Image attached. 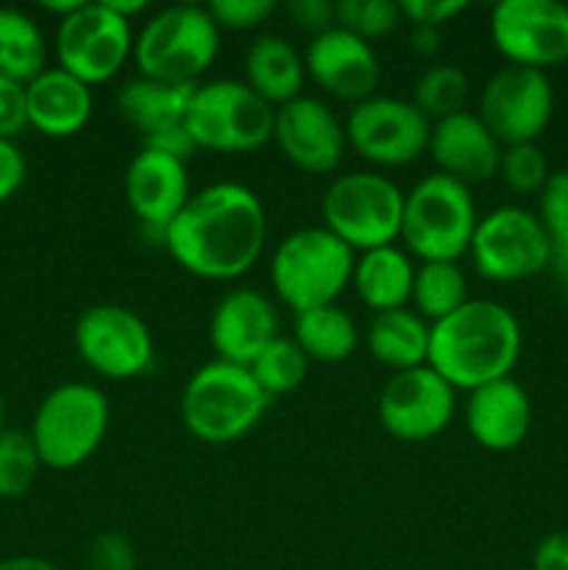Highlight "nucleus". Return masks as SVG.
<instances>
[{
	"mask_svg": "<svg viewBox=\"0 0 568 570\" xmlns=\"http://www.w3.org/2000/svg\"><path fill=\"white\" fill-rule=\"evenodd\" d=\"M267 212L259 195L237 181H215L189 195L161 234V245L184 273L204 282H234L259 262Z\"/></svg>",
	"mask_w": 568,
	"mask_h": 570,
	"instance_id": "f257e3e1",
	"label": "nucleus"
},
{
	"mask_svg": "<svg viewBox=\"0 0 568 570\" xmlns=\"http://www.w3.org/2000/svg\"><path fill=\"white\" fill-rule=\"evenodd\" d=\"M521 348V323L510 306L490 298H468L449 317L432 323L427 365L454 390L471 393L510 379Z\"/></svg>",
	"mask_w": 568,
	"mask_h": 570,
	"instance_id": "f03ea898",
	"label": "nucleus"
},
{
	"mask_svg": "<svg viewBox=\"0 0 568 570\" xmlns=\"http://www.w3.org/2000/svg\"><path fill=\"white\" fill-rule=\"evenodd\" d=\"M271 399L248 367L212 360L187 379L182 393V423L206 445H228L254 432Z\"/></svg>",
	"mask_w": 568,
	"mask_h": 570,
	"instance_id": "7ed1b4c3",
	"label": "nucleus"
},
{
	"mask_svg": "<svg viewBox=\"0 0 568 570\" xmlns=\"http://www.w3.org/2000/svg\"><path fill=\"white\" fill-rule=\"evenodd\" d=\"M356 254L323 226L287 234L273 248L271 287L293 315L337 304L351 287Z\"/></svg>",
	"mask_w": 568,
	"mask_h": 570,
	"instance_id": "20e7f679",
	"label": "nucleus"
},
{
	"mask_svg": "<svg viewBox=\"0 0 568 570\" xmlns=\"http://www.w3.org/2000/svg\"><path fill=\"white\" fill-rule=\"evenodd\" d=\"M221 53V28L206 6L176 3L150 14L134 33V65L143 78L198 83Z\"/></svg>",
	"mask_w": 568,
	"mask_h": 570,
	"instance_id": "39448f33",
	"label": "nucleus"
},
{
	"mask_svg": "<svg viewBox=\"0 0 568 570\" xmlns=\"http://www.w3.org/2000/svg\"><path fill=\"white\" fill-rule=\"evenodd\" d=\"M479 212L471 187L429 173L404 193L399 243L418 262H460L468 256Z\"/></svg>",
	"mask_w": 568,
	"mask_h": 570,
	"instance_id": "423d86ee",
	"label": "nucleus"
},
{
	"mask_svg": "<svg viewBox=\"0 0 568 570\" xmlns=\"http://www.w3.org/2000/svg\"><path fill=\"white\" fill-rule=\"evenodd\" d=\"M109 421L111 406L104 390L87 382H65L39 401L28 434L42 468L76 471L104 445Z\"/></svg>",
	"mask_w": 568,
	"mask_h": 570,
	"instance_id": "0eeeda50",
	"label": "nucleus"
},
{
	"mask_svg": "<svg viewBox=\"0 0 568 570\" xmlns=\"http://www.w3.org/2000/svg\"><path fill=\"white\" fill-rule=\"evenodd\" d=\"M404 217V189L376 170L343 173L321 198V226L354 254L395 245Z\"/></svg>",
	"mask_w": 568,
	"mask_h": 570,
	"instance_id": "6e6552de",
	"label": "nucleus"
},
{
	"mask_svg": "<svg viewBox=\"0 0 568 570\" xmlns=\"http://www.w3.org/2000/svg\"><path fill=\"white\" fill-rule=\"evenodd\" d=\"M273 109L237 78L198 83L187 111V134L195 148L212 154H254L273 142Z\"/></svg>",
	"mask_w": 568,
	"mask_h": 570,
	"instance_id": "1a4fd4ad",
	"label": "nucleus"
},
{
	"mask_svg": "<svg viewBox=\"0 0 568 570\" xmlns=\"http://www.w3.org/2000/svg\"><path fill=\"white\" fill-rule=\"evenodd\" d=\"M468 256L484 282L516 284L549 271L555 248L535 212L499 206L479 217Z\"/></svg>",
	"mask_w": 568,
	"mask_h": 570,
	"instance_id": "9d476101",
	"label": "nucleus"
},
{
	"mask_svg": "<svg viewBox=\"0 0 568 570\" xmlns=\"http://www.w3.org/2000/svg\"><path fill=\"white\" fill-rule=\"evenodd\" d=\"M72 343L84 365L111 382L137 379L154 365V334L123 304H92L76 317Z\"/></svg>",
	"mask_w": 568,
	"mask_h": 570,
	"instance_id": "9b49d317",
	"label": "nucleus"
},
{
	"mask_svg": "<svg viewBox=\"0 0 568 570\" xmlns=\"http://www.w3.org/2000/svg\"><path fill=\"white\" fill-rule=\"evenodd\" d=\"M56 61L78 81L98 87L111 81L134 56L131 22L109 9L104 0L84 3L56 28Z\"/></svg>",
	"mask_w": 568,
	"mask_h": 570,
	"instance_id": "f8f14e48",
	"label": "nucleus"
},
{
	"mask_svg": "<svg viewBox=\"0 0 568 570\" xmlns=\"http://www.w3.org/2000/svg\"><path fill=\"white\" fill-rule=\"evenodd\" d=\"M432 122L412 100L373 95L351 106L345 117V139L351 150L373 167H407L427 154Z\"/></svg>",
	"mask_w": 568,
	"mask_h": 570,
	"instance_id": "ddd939ff",
	"label": "nucleus"
},
{
	"mask_svg": "<svg viewBox=\"0 0 568 570\" xmlns=\"http://www.w3.org/2000/svg\"><path fill=\"white\" fill-rule=\"evenodd\" d=\"M490 39L510 65L546 72L568 61V6L560 0H499Z\"/></svg>",
	"mask_w": 568,
	"mask_h": 570,
	"instance_id": "4468645a",
	"label": "nucleus"
},
{
	"mask_svg": "<svg viewBox=\"0 0 568 570\" xmlns=\"http://www.w3.org/2000/svg\"><path fill=\"white\" fill-rule=\"evenodd\" d=\"M477 115L505 148L538 142L555 115L549 76L529 67H501L484 83Z\"/></svg>",
	"mask_w": 568,
	"mask_h": 570,
	"instance_id": "2eb2a0df",
	"label": "nucleus"
},
{
	"mask_svg": "<svg viewBox=\"0 0 568 570\" xmlns=\"http://www.w3.org/2000/svg\"><path fill=\"white\" fill-rule=\"evenodd\" d=\"M379 423L401 443H427L451 426L457 390L429 365L399 371L379 393Z\"/></svg>",
	"mask_w": 568,
	"mask_h": 570,
	"instance_id": "dca6fc26",
	"label": "nucleus"
},
{
	"mask_svg": "<svg viewBox=\"0 0 568 570\" xmlns=\"http://www.w3.org/2000/svg\"><path fill=\"white\" fill-rule=\"evenodd\" d=\"M273 145L298 170L329 176L343 161L349 139L345 122H340L326 100L301 95L273 115Z\"/></svg>",
	"mask_w": 568,
	"mask_h": 570,
	"instance_id": "f3484780",
	"label": "nucleus"
},
{
	"mask_svg": "<svg viewBox=\"0 0 568 570\" xmlns=\"http://www.w3.org/2000/svg\"><path fill=\"white\" fill-rule=\"evenodd\" d=\"M304 65L306 78H312L326 95L351 106L373 98L382 78L373 45L340 26L310 39Z\"/></svg>",
	"mask_w": 568,
	"mask_h": 570,
	"instance_id": "a211bd4d",
	"label": "nucleus"
},
{
	"mask_svg": "<svg viewBox=\"0 0 568 570\" xmlns=\"http://www.w3.org/2000/svg\"><path fill=\"white\" fill-rule=\"evenodd\" d=\"M123 193L139 226L145 232H154L161 243L165 228L176 220L193 195L187 161L173 159L159 150L139 148V154L126 167Z\"/></svg>",
	"mask_w": 568,
	"mask_h": 570,
	"instance_id": "6ab92c4d",
	"label": "nucleus"
},
{
	"mask_svg": "<svg viewBox=\"0 0 568 570\" xmlns=\"http://www.w3.org/2000/svg\"><path fill=\"white\" fill-rule=\"evenodd\" d=\"M278 309L254 287H239L223 295L209 317V343L217 360L248 367L278 337Z\"/></svg>",
	"mask_w": 568,
	"mask_h": 570,
	"instance_id": "aec40b11",
	"label": "nucleus"
},
{
	"mask_svg": "<svg viewBox=\"0 0 568 570\" xmlns=\"http://www.w3.org/2000/svg\"><path fill=\"white\" fill-rule=\"evenodd\" d=\"M427 154L438 173L473 187L499 176L505 145L488 131L477 111H460L432 122Z\"/></svg>",
	"mask_w": 568,
	"mask_h": 570,
	"instance_id": "412c9836",
	"label": "nucleus"
},
{
	"mask_svg": "<svg viewBox=\"0 0 568 570\" xmlns=\"http://www.w3.org/2000/svg\"><path fill=\"white\" fill-rule=\"evenodd\" d=\"M466 429L479 449L493 454L516 451L532 429V399L512 376L471 390Z\"/></svg>",
	"mask_w": 568,
	"mask_h": 570,
	"instance_id": "4be33fe9",
	"label": "nucleus"
},
{
	"mask_svg": "<svg viewBox=\"0 0 568 570\" xmlns=\"http://www.w3.org/2000/svg\"><path fill=\"white\" fill-rule=\"evenodd\" d=\"M28 128L48 139H67L89 126L95 111L92 87L78 81L59 65L39 72L26 83Z\"/></svg>",
	"mask_w": 568,
	"mask_h": 570,
	"instance_id": "5701e85b",
	"label": "nucleus"
},
{
	"mask_svg": "<svg viewBox=\"0 0 568 570\" xmlns=\"http://www.w3.org/2000/svg\"><path fill=\"white\" fill-rule=\"evenodd\" d=\"M243 81L273 109L304 95V53L282 33H262L245 50Z\"/></svg>",
	"mask_w": 568,
	"mask_h": 570,
	"instance_id": "b1692460",
	"label": "nucleus"
},
{
	"mask_svg": "<svg viewBox=\"0 0 568 570\" xmlns=\"http://www.w3.org/2000/svg\"><path fill=\"white\" fill-rule=\"evenodd\" d=\"M195 89L198 83H165L137 76L134 81L123 83L117 92V111L134 131H139L145 142L159 134L184 128Z\"/></svg>",
	"mask_w": 568,
	"mask_h": 570,
	"instance_id": "393cba45",
	"label": "nucleus"
},
{
	"mask_svg": "<svg viewBox=\"0 0 568 570\" xmlns=\"http://www.w3.org/2000/svg\"><path fill=\"white\" fill-rule=\"evenodd\" d=\"M415 267L418 265L412 262V256L399 245L365 250V254H356L351 287L373 315L404 309L412 298Z\"/></svg>",
	"mask_w": 568,
	"mask_h": 570,
	"instance_id": "a878e982",
	"label": "nucleus"
},
{
	"mask_svg": "<svg viewBox=\"0 0 568 570\" xmlns=\"http://www.w3.org/2000/svg\"><path fill=\"white\" fill-rule=\"evenodd\" d=\"M429 337H432V323L423 321L410 306L379 312L365 328V345L371 356L393 373L427 365Z\"/></svg>",
	"mask_w": 568,
	"mask_h": 570,
	"instance_id": "bb28decb",
	"label": "nucleus"
},
{
	"mask_svg": "<svg viewBox=\"0 0 568 570\" xmlns=\"http://www.w3.org/2000/svg\"><path fill=\"white\" fill-rule=\"evenodd\" d=\"M293 340L310 356V362L337 365V362H345L356 351L360 328H356L354 317L349 312L332 304L295 315Z\"/></svg>",
	"mask_w": 568,
	"mask_h": 570,
	"instance_id": "cd10ccee",
	"label": "nucleus"
},
{
	"mask_svg": "<svg viewBox=\"0 0 568 570\" xmlns=\"http://www.w3.org/2000/svg\"><path fill=\"white\" fill-rule=\"evenodd\" d=\"M48 70V39L31 14L0 6V76L28 83Z\"/></svg>",
	"mask_w": 568,
	"mask_h": 570,
	"instance_id": "c85d7f7f",
	"label": "nucleus"
},
{
	"mask_svg": "<svg viewBox=\"0 0 568 570\" xmlns=\"http://www.w3.org/2000/svg\"><path fill=\"white\" fill-rule=\"evenodd\" d=\"M468 301V278L460 262H421L412 282V309L427 323H438Z\"/></svg>",
	"mask_w": 568,
	"mask_h": 570,
	"instance_id": "c756f323",
	"label": "nucleus"
},
{
	"mask_svg": "<svg viewBox=\"0 0 568 570\" xmlns=\"http://www.w3.org/2000/svg\"><path fill=\"white\" fill-rule=\"evenodd\" d=\"M251 376L262 387L267 399H278V395H290L306 382L310 373V356L301 351V345L293 337L278 334L259 356L248 365Z\"/></svg>",
	"mask_w": 568,
	"mask_h": 570,
	"instance_id": "7c9ffc66",
	"label": "nucleus"
},
{
	"mask_svg": "<svg viewBox=\"0 0 568 570\" xmlns=\"http://www.w3.org/2000/svg\"><path fill=\"white\" fill-rule=\"evenodd\" d=\"M468 92H471V81L460 67L432 65L418 76L412 87V104L429 122H438L466 111Z\"/></svg>",
	"mask_w": 568,
	"mask_h": 570,
	"instance_id": "2f4dec72",
	"label": "nucleus"
},
{
	"mask_svg": "<svg viewBox=\"0 0 568 570\" xmlns=\"http://www.w3.org/2000/svg\"><path fill=\"white\" fill-rule=\"evenodd\" d=\"M42 460H39L33 440L20 429L0 432V499L17 501L33 488Z\"/></svg>",
	"mask_w": 568,
	"mask_h": 570,
	"instance_id": "473e14b6",
	"label": "nucleus"
},
{
	"mask_svg": "<svg viewBox=\"0 0 568 570\" xmlns=\"http://www.w3.org/2000/svg\"><path fill=\"white\" fill-rule=\"evenodd\" d=\"M538 220L551 239V267H557L560 276L568 273V170L551 173L546 187L538 195Z\"/></svg>",
	"mask_w": 568,
	"mask_h": 570,
	"instance_id": "72a5a7b5",
	"label": "nucleus"
},
{
	"mask_svg": "<svg viewBox=\"0 0 568 570\" xmlns=\"http://www.w3.org/2000/svg\"><path fill=\"white\" fill-rule=\"evenodd\" d=\"M401 20L404 17L393 0H340L334 3V26L356 33L365 42L393 33Z\"/></svg>",
	"mask_w": 568,
	"mask_h": 570,
	"instance_id": "f704fd0d",
	"label": "nucleus"
},
{
	"mask_svg": "<svg viewBox=\"0 0 568 570\" xmlns=\"http://www.w3.org/2000/svg\"><path fill=\"white\" fill-rule=\"evenodd\" d=\"M499 176L516 195H540V189L549 181L551 170L549 161H546V154L538 148V142H529L505 148Z\"/></svg>",
	"mask_w": 568,
	"mask_h": 570,
	"instance_id": "c9c22d12",
	"label": "nucleus"
},
{
	"mask_svg": "<svg viewBox=\"0 0 568 570\" xmlns=\"http://www.w3.org/2000/svg\"><path fill=\"white\" fill-rule=\"evenodd\" d=\"M273 0H212L206 11L221 31H254L276 14Z\"/></svg>",
	"mask_w": 568,
	"mask_h": 570,
	"instance_id": "e433bc0d",
	"label": "nucleus"
},
{
	"mask_svg": "<svg viewBox=\"0 0 568 570\" xmlns=\"http://www.w3.org/2000/svg\"><path fill=\"white\" fill-rule=\"evenodd\" d=\"M87 566L89 570H137V554L120 532H104L89 540Z\"/></svg>",
	"mask_w": 568,
	"mask_h": 570,
	"instance_id": "4c0bfd02",
	"label": "nucleus"
},
{
	"mask_svg": "<svg viewBox=\"0 0 568 570\" xmlns=\"http://www.w3.org/2000/svg\"><path fill=\"white\" fill-rule=\"evenodd\" d=\"M22 131H28L26 83L0 76V139L17 142Z\"/></svg>",
	"mask_w": 568,
	"mask_h": 570,
	"instance_id": "58836bf2",
	"label": "nucleus"
},
{
	"mask_svg": "<svg viewBox=\"0 0 568 570\" xmlns=\"http://www.w3.org/2000/svg\"><path fill=\"white\" fill-rule=\"evenodd\" d=\"M401 17L407 22L415 26H429V28H443L445 22L454 20L457 14L468 9L466 0H401L399 3Z\"/></svg>",
	"mask_w": 568,
	"mask_h": 570,
	"instance_id": "ea45409f",
	"label": "nucleus"
},
{
	"mask_svg": "<svg viewBox=\"0 0 568 570\" xmlns=\"http://www.w3.org/2000/svg\"><path fill=\"white\" fill-rule=\"evenodd\" d=\"M284 14L298 31L312 33V37L334 28V3L329 0H290L284 6Z\"/></svg>",
	"mask_w": 568,
	"mask_h": 570,
	"instance_id": "a19ab883",
	"label": "nucleus"
},
{
	"mask_svg": "<svg viewBox=\"0 0 568 570\" xmlns=\"http://www.w3.org/2000/svg\"><path fill=\"white\" fill-rule=\"evenodd\" d=\"M28 178V161L20 145L0 139V206L14 198Z\"/></svg>",
	"mask_w": 568,
	"mask_h": 570,
	"instance_id": "79ce46f5",
	"label": "nucleus"
},
{
	"mask_svg": "<svg viewBox=\"0 0 568 570\" xmlns=\"http://www.w3.org/2000/svg\"><path fill=\"white\" fill-rule=\"evenodd\" d=\"M532 570H568V529L540 540L532 554Z\"/></svg>",
	"mask_w": 568,
	"mask_h": 570,
	"instance_id": "37998d69",
	"label": "nucleus"
},
{
	"mask_svg": "<svg viewBox=\"0 0 568 570\" xmlns=\"http://www.w3.org/2000/svg\"><path fill=\"white\" fill-rule=\"evenodd\" d=\"M410 50L418 56H438L440 50V28H429V26H415L410 33Z\"/></svg>",
	"mask_w": 568,
	"mask_h": 570,
	"instance_id": "c03bdc74",
	"label": "nucleus"
},
{
	"mask_svg": "<svg viewBox=\"0 0 568 570\" xmlns=\"http://www.w3.org/2000/svg\"><path fill=\"white\" fill-rule=\"evenodd\" d=\"M0 570H59L53 562L42 560V557L20 554V557H6L0 560Z\"/></svg>",
	"mask_w": 568,
	"mask_h": 570,
	"instance_id": "a18cd8bd",
	"label": "nucleus"
},
{
	"mask_svg": "<svg viewBox=\"0 0 568 570\" xmlns=\"http://www.w3.org/2000/svg\"><path fill=\"white\" fill-rule=\"evenodd\" d=\"M115 14H120L123 20L134 22V17L145 14L148 11V0H104Z\"/></svg>",
	"mask_w": 568,
	"mask_h": 570,
	"instance_id": "49530a36",
	"label": "nucleus"
},
{
	"mask_svg": "<svg viewBox=\"0 0 568 570\" xmlns=\"http://www.w3.org/2000/svg\"><path fill=\"white\" fill-rule=\"evenodd\" d=\"M84 3H87V0H45L42 9L50 11V14H56L59 20H65V17H70L72 11L81 9Z\"/></svg>",
	"mask_w": 568,
	"mask_h": 570,
	"instance_id": "de8ad7c7",
	"label": "nucleus"
},
{
	"mask_svg": "<svg viewBox=\"0 0 568 570\" xmlns=\"http://www.w3.org/2000/svg\"><path fill=\"white\" fill-rule=\"evenodd\" d=\"M6 417H9V404H6L3 393H0V432H3V429H9L6 426Z\"/></svg>",
	"mask_w": 568,
	"mask_h": 570,
	"instance_id": "09e8293b",
	"label": "nucleus"
},
{
	"mask_svg": "<svg viewBox=\"0 0 568 570\" xmlns=\"http://www.w3.org/2000/svg\"><path fill=\"white\" fill-rule=\"evenodd\" d=\"M562 295H566V304H568V273L562 276Z\"/></svg>",
	"mask_w": 568,
	"mask_h": 570,
	"instance_id": "8fccbe9b",
	"label": "nucleus"
}]
</instances>
